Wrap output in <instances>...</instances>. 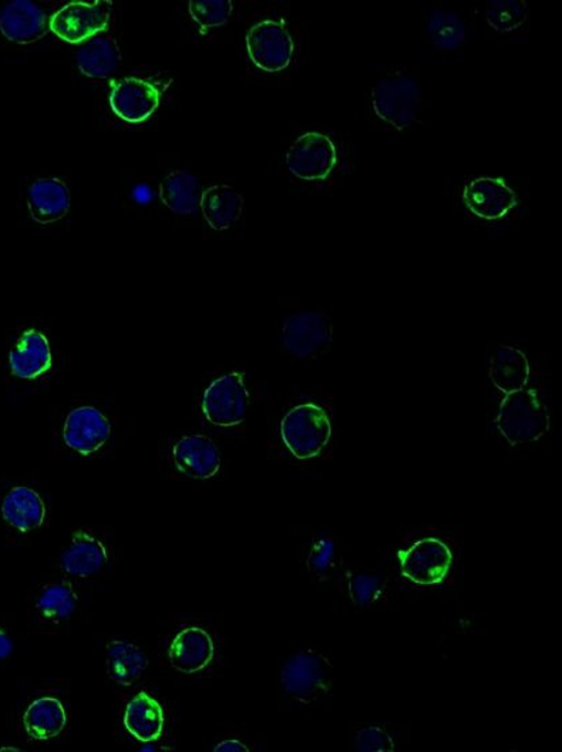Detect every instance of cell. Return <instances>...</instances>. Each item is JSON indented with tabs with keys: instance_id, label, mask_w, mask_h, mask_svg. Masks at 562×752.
Segmentation results:
<instances>
[{
	"instance_id": "6da1fadb",
	"label": "cell",
	"mask_w": 562,
	"mask_h": 752,
	"mask_svg": "<svg viewBox=\"0 0 562 752\" xmlns=\"http://www.w3.org/2000/svg\"><path fill=\"white\" fill-rule=\"evenodd\" d=\"M497 426L511 445L534 442L549 431L548 405L538 391L526 387L509 393L501 404Z\"/></svg>"
},
{
	"instance_id": "7a4b0ae2",
	"label": "cell",
	"mask_w": 562,
	"mask_h": 752,
	"mask_svg": "<svg viewBox=\"0 0 562 752\" xmlns=\"http://www.w3.org/2000/svg\"><path fill=\"white\" fill-rule=\"evenodd\" d=\"M332 427L326 410L304 404L289 410L282 421L284 445L300 460L311 459L327 447Z\"/></svg>"
},
{
	"instance_id": "3957f363",
	"label": "cell",
	"mask_w": 562,
	"mask_h": 752,
	"mask_svg": "<svg viewBox=\"0 0 562 752\" xmlns=\"http://www.w3.org/2000/svg\"><path fill=\"white\" fill-rule=\"evenodd\" d=\"M332 681V664L322 654L311 650L295 654L282 670L284 691L303 703L327 697Z\"/></svg>"
},
{
	"instance_id": "277c9868",
	"label": "cell",
	"mask_w": 562,
	"mask_h": 752,
	"mask_svg": "<svg viewBox=\"0 0 562 752\" xmlns=\"http://www.w3.org/2000/svg\"><path fill=\"white\" fill-rule=\"evenodd\" d=\"M421 102V90L413 77L388 79L375 85L372 96L374 114L397 130L413 125Z\"/></svg>"
},
{
	"instance_id": "5b68a950",
	"label": "cell",
	"mask_w": 562,
	"mask_h": 752,
	"mask_svg": "<svg viewBox=\"0 0 562 752\" xmlns=\"http://www.w3.org/2000/svg\"><path fill=\"white\" fill-rule=\"evenodd\" d=\"M112 11V2L107 0L72 2L51 17L50 29L67 43H85L97 33L106 31Z\"/></svg>"
},
{
	"instance_id": "8992f818",
	"label": "cell",
	"mask_w": 562,
	"mask_h": 752,
	"mask_svg": "<svg viewBox=\"0 0 562 752\" xmlns=\"http://www.w3.org/2000/svg\"><path fill=\"white\" fill-rule=\"evenodd\" d=\"M248 56L259 71L279 73L291 63L295 44L280 21L265 20L251 28L246 36Z\"/></svg>"
},
{
	"instance_id": "52a82bcc",
	"label": "cell",
	"mask_w": 562,
	"mask_h": 752,
	"mask_svg": "<svg viewBox=\"0 0 562 752\" xmlns=\"http://www.w3.org/2000/svg\"><path fill=\"white\" fill-rule=\"evenodd\" d=\"M286 164L289 173L304 181H324L338 164V154L328 136L309 132L288 148Z\"/></svg>"
},
{
	"instance_id": "ba28073f",
	"label": "cell",
	"mask_w": 562,
	"mask_h": 752,
	"mask_svg": "<svg viewBox=\"0 0 562 752\" xmlns=\"http://www.w3.org/2000/svg\"><path fill=\"white\" fill-rule=\"evenodd\" d=\"M402 575L418 586H436L450 570V549L437 537H425L415 542L407 551L397 553Z\"/></svg>"
},
{
	"instance_id": "9c48e42d",
	"label": "cell",
	"mask_w": 562,
	"mask_h": 752,
	"mask_svg": "<svg viewBox=\"0 0 562 752\" xmlns=\"http://www.w3.org/2000/svg\"><path fill=\"white\" fill-rule=\"evenodd\" d=\"M248 393L240 373H230L213 382L204 393L202 410L212 425L234 427L245 420Z\"/></svg>"
},
{
	"instance_id": "30bf717a",
	"label": "cell",
	"mask_w": 562,
	"mask_h": 752,
	"mask_svg": "<svg viewBox=\"0 0 562 752\" xmlns=\"http://www.w3.org/2000/svg\"><path fill=\"white\" fill-rule=\"evenodd\" d=\"M332 343V326L320 312L289 316L283 326V345L294 356L311 358L326 352Z\"/></svg>"
},
{
	"instance_id": "8fae6325",
	"label": "cell",
	"mask_w": 562,
	"mask_h": 752,
	"mask_svg": "<svg viewBox=\"0 0 562 752\" xmlns=\"http://www.w3.org/2000/svg\"><path fill=\"white\" fill-rule=\"evenodd\" d=\"M161 92L148 80L125 77L115 81L109 94V106L120 119L129 124H141L158 109Z\"/></svg>"
},
{
	"instance_id": "7c38bea8",
	"label": "cell",
	"mask_w": 562,
	"mask_h": 752,
	"mask_svg": "<svg viewBox=\"0 0 562 752\" xmlns=\"http://www.w3.org/2000/svg\"><path fill=\"white\" fill-rule=\"evenodd\" d=\"M112 436V425L100 410L81 407L68 414L63 438L68 448L83 456L96 453Z\"/></svg>"
},
{
	"instance_id": "4fadbf2b",
	"label": "cell",
	"mask_w": 562,
	"mask_h": 752,
	"mask_svg": "<svg viewBox=\"0 0 562 752\" xmlns=\"http://www.w3.org/2000/svg\"><path fill=\"white\" fill-rule=\"evenodd\" d=\"M463 200L469 212L486 221L503 218L518 206L513 190L498 178L474 179L465 188Z\"/></svg>"
},
{
	"instance_id": "5bb4252c",
	"label": "cell",
	"mask_w": 562,
	"mask_h": 752,
	"mask_svg": "<svg viewBox=\"0 0 562 752\" xmlns=\"http://www.w3.org/2000/svg\"><path fill=\"white\" fill-rule=\"evenodd\" d=\"M47 15L29 0H13L0 10V32L10 42L31 44L49 33Z\"/></svg>"
},
{
	"instance_id": "9a60e30c",
	"label": "cell",
	"mask_w": 562,
	"mask_h": 752,
	"mask_svg": "<svg viewBox=\"0 0 562 752\" xmlns=\"http://www.w3.org/2000/svg\"><path fill=\"white\" fill-rule=\"evenodd\" d=\"M172 456L178 470L191 479H211L222 467L216 443L205 436L183 437L173 448Z\"/></svg>"
},
{
	"instance_id": "2e32d148",
	"label": "cell",
	"mask_w": 562,
	"mask_h": 752,
	"mask_svg": "<svg viewBox=\"0 0 562 752\" xmlns=\"http://www.w3.org/2000/svg\"><path fill=\"white\" fill-rule=\"evenodd\" d=\"M214 656L211 635L199 627L184 628L173 638L170 647L172 668L183 675H194L204 670Z\"/></svg>"
},
{
	"instance_id": "e0dca14e",
	"label": "cell",
	"mask_w": 562,
	"mask_h": 752,
	"mask_svg": "<svg viewBox=\"0 0 562 752\" xmlns=\"http://www.w3.org/2000/svg\"><path fill=\"white\" fill-rule=\"evenodd\" d=\"M28 208L34 222L50 224L65 218L71 208V190L57 178H40L32 184Z\"/></svg>"
},
{
	"instance_id": "ac0fdd59",
	"label": "cell",
	"mask_w": 562,
	"mask_h": 752,
	"mask_svg": "<svg viewBox=\"0 0 562 752\" xmlns=\"http://www.w3.org/2000/svg\"><path fill=\"white\" fill-rule=\"evenodd\" d=\"M11 372L21 379H36L47 373L52 364L49 340L36 330H28L10 352Z\"/></svg>"
},
{
	"instance_id": "d6986e66",
	"label": "cell",
	"mask_w": 562,
	"mask_h": 752,
	"mask_svg": "<svg viewBox=\"0 0 562 752\" xmlns=\"http://www.w3.org/2000/svg\"><path fill=\"white\" fill-rule=\"evenodd\" d=\"M108 553L102 541L84 531L75 532L71 546L63 553L61 564L66 574L89 577L107 564Z\"/></svg>"
},
{
	"instance_id": "ffe728a7",
	"label": "cell",
	"mask_w": 562,
	"mask_h": 752,
	"mask_svg": "<svg viewBox=\"0 0 562 752\" xmlns=\"http://www.w3.org/2000/svg\"><path fill=\"white\" fill-rule=\"evenodd\" d=\"M245 200L230 185H214L202 192L200 207L205 221L214 230L233 228L241 218Z\"/></svg>"
},
{
	"instance_id": "44dd1931",
	"label": "cell",
	"mask_w": 562,
	"mask_h": 752,
	"mask_svg": "<svg viewBox=\"0 0 562 752\" xmlns=\"http://www.w3.org/2000/svg\"><path fill=\"white\" fill-rule=\"evenodd\" d=\"M125 727L132 737L140 742H156L163 733V709L156 699L147 692L138 696L127 704L125 711Z\"/></svg>"
},
{
	"instance_id": "7402d4cb",
	"label": "cell",
	"mask_w": 562,
	"mask_h": 752,
	"mask_svg": "<svg viewBox=\"0 0 562 752\" xmlns=\"http://www.w3.org/2000/svg\"><path fill=\"white\" fill-rule=\"evenodd\" d=\"M2 514L11 526L28 532L39 529L44 523L45 505L36 491L19 485L6 495Z\"/></svg>"
},
{
	"instance_id": "603a6c76",
	"label": "cell",
	"mask_w": 562,
	"mask_h": 752,
	"mask_svg": "<svg viewBox=\"0 0 562 752\" xmlns=\"http://www.w3.org/2000/svg\"><path fill=\"white\" fill-rule=\"evenodd\" d=\"M81 73L94 80L108 79L120 61L118 44L108 36H95L81 45L75 54Z\"/></svg>"
},
{
	"instance_id": "cb8c5ba5",
	"label": "cell",
	"mask_w": 562,
	"mask_h": 752,
	"mask_svg": "<svg viewBox=\"0 0 562 752\" xmlns=\"http://www.w3.org/2000/svg\"><path fill=\"white\" fill-rule=\"evenodd\" d=\"M489 374L492 385L509 395L524 389L530 376V366L523 352L512 346H501L491 358Z\"/></svg>"
},
{
	"instance_id": "d4e9b609",
	"label": "cell",
	"mask_w": 562,
	"mask_h": 752,
	"mask_svg": "<svg viewBox=\"0 0 562 752\" xmlns=\"http://www.w3.org/2000/svg\"><path fill=\"white\" fill-rule=\"evenodd\" d=\"M67 724L66 710L55 698H42L29 706L24 725L29 737L50 740L63 732Z\"/></svg>"
},
{
	"instance_id": "484cf974",
	"label": "cell",
	"mask_w": 562,
	"mask_h": 752,
	"mask_svg": "<svg viewBox=\"0 0 562 752\" xmlns=\"http://www.w3.org/2000/svg\"><path fill=\"white\" fill-rule=\"evenodd\" d=\"M148 668V657L129 641L114 640L107 647V672L120 686H132Z\"/></svg>"
},
{
	"instance_id": "4316f807",
	"label": "cell",
	"mask_w": 562,
	"mask_h": 752,
	"mask_svg": "<svg viewBox=\"0 0 562 752\" xmlns=\"http://www.w3.org/2000/svg\"><path fill=\"white\" fill-rule=\"evenodd\" d=\"M199 179L189 171L177 170L160 184V199L178 216H191L199 208Z\"/></svg>"
},
{
	"instance_id": "83f0119b",
	"label": "cell",
	"mask_w": 562,
	"mask_h": 752,
	"mask_svg": "<svg viewBox=\"0 0 562 752\" xmlns=\"http://www.w3.org/2000/svg\"><path fill=\"white\" fill-rule=\"evenodd\" d=\"M78 598L71 584L54 582L44 587L36 602V615L47 626L68 620L77 609Z\"/></svg>"
},
{
	"instance_id": "f1b7e54d",
	"label": "cell",
	"mask_w": 562,
	"mask_h": 752,
	"mask_svg": "<svg viewBox=\"0 0 562 752\" xmlns=\"http://www.w3.org/2000/svg\"><path fill=\"white\" fill-rule=\"evenodd\" d=\"M427 34L439 50H457L466 40V27L452 11L436 10L428 17Z\"/></svg>"
},
{
	"instance_id": "f546056e",
	"label": "cell",
	"mask_w": 562,
	"mask_h": 752,
	"mask_svg": "<svg viewBox=\"0 0 562 752\" xmlns=\"http://www.w3.org/2000/svg\"><path fill=\"white\" fill-rule=\"evenodd\" d=\"M233 9L231 0H190L189 2L191 19L204 29L227 24Z\"/></svg>"
},
{
	"instance_id": "4dcf8cb0",
	"label": "cell",
	"mask_w": 562,
	"mask_h": 752,
	"mask_svg": "<svg viewBox=\"0 0 562 752\" xmlns=\"http://www.w3.org/2000/svg\"><path fill=\"white\" fill-rule=\"evenodd\" d=\"M527 19L526 3L518 0L492 2L486 11V20L497 32H512L524 24Z\"/></svg>"
},
{
	"instance_id": "1f68e13d",
	"label": "cell",
	"mask_w": 562,
	"mask_h": 752,
	"mask_svg": "<svg viewBox=\"0 0 562 752\" xmlns=\"http://www.w3.org/2000/svg\"><path fill=\"white\" fill-rule=\"evenodd\" d=\"M349 592L357 606L372 605L380 598L382 592L380 578L370 575H353L350 577Z\"/></svg>"
},
{
	"instance_id": "d6a6232c",
	"label": "cell",
	"mask_w": 562,
	"mask_h": 752,
	"mask_svg": "<svg viewBox=\"0 0 562 752\" xmlns=\"http://www.w3.org/2000/svg\"><path fill=\"white\" fill-rule=\"evenodd\" d=\"M356 748L363 752H392L395 750V743L384 729L369 727L358 732Z\"/></svg>"
},
{
	"instance_id": "836d02e7",
	"label": "cell",
	"mask_w": 562,
	"mask_h": 752,
	"mask_svg": "<svg viewBox=\"0 0 562 752\" xmlns=\"http://www.w3.org/2000/svg\"><path fill=\"white\" fill-rule=\"evenodd\" d=\"M333 542L328 537H321L312 545L307 565L315 572H324L333 563L335 557Z\"/></svg>"
},
{
	"instance_id": "e575fe53",
	"label": "cell",
	"mask_w": 562,
	"mask_h": 752,
	"mask_svg": "<svg viewBox=\"0 0 562 752\" xmlns=\"http://www.w3.org/2000/svg\"><path fill=\"white\" fill-rule=\"evenodd\" d=\"M214 751L216 752H248V749L246 748L245 744L237 742V740L229 739L224 740V742L219 743L216 748H214Z\"/></svg>"
},
{
	"instance_id": "d590c367",
	"label": "cell",
	"mask_w": 562,
	"mask_h": 752,
	"mask_svg": "<svg viewBox=\"0 0 562 752\" xmlns=\"http://www.w3.org/2000/svg\"><path fill=\"white\" fill-rule=\"evenodd\" d=\"M13 652V641L0 630V659L8 658Z\"/></svg>"
}]
</instances>
